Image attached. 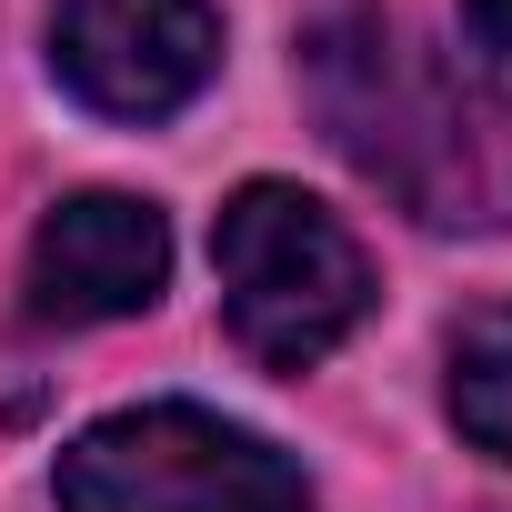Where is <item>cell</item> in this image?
Listing matches in <instances>:
<instances>
[{
  "label": "cell",
  "mask_w": 512,
  "mask_h": 512,
  "mask_svg": "<svg viewBox=\"0 0 512 512\" xmlns=\"http://www.w3.org/2000/svg\"><path fill=\"white\" fill-rule=\"evenodd\" d=\"M211 272H221V322L262 372H312L332 362L362 312H372V262L292 181H241L211 221Z\"/></svg>",
  "instance_id": "obj_2"
},
{
  "label": "cell",
  "mask_w": 512,
  "mask_h": 512,
  "mask_svg": "<svg viewBox=\"0 0 512 512\" xmlns=\"http://www.w3.org/2000/svg\"><path fill=\"white\" fill-rule=\"evenodd\" d=\"M312 101L362 181H382L432 231H512V91L412 51L382 21H332L312 41Z\"/></svg>",
  "instance_id": "obj_1"
},
{
  "label": "cell",
  "mask_w": 512,
  "mask_h": 512,
  "mask_svg": "<svg viewBox=\"0 0 512 512\" xmlns=\"http://www.w3.org/2000/svg\"><path fill=\"white\" fill-rule=\"evenodd\" d=\"M161 282H171V221L151 201H131V191L51 201L41 231H31V272H21L31 322H61V332L131 322V312L161 302Z\"/></svg>",
  "instance_id": "obj_5"
},
{
  "label": "cell",
  "mask_w": 512,
  "mask_h": 512,
  "mask_svg": "<svg viewBox=\"0 0 512 512\" xmlns=\"http://www.w3.org/2000/svg\"><path fill=\"white\" fill-rule=\"evenodd\" d=\"M51 71L101 121H171L221 71L211 0H51Z\"/></svg>",
  "instance_id": "obj_4"
},
{
  "label": "cell",
  "mask_w": 512,
  "mask_h": 512,
  "mask_svg": "<svg viewBox=\"0 0 512 512\" xmlns=\"http://www.w3.org/2000/svg\"><path fill=\"white\" fill-rule=\"evenodd\" d=\"M462 41H472L492 71H512V0H462Z\"/></svg>",
  "instance_id": "obj_7"
},
{
  "label": "cell",
  "mask_w": 512,
  "mask_h": 512,
  "mask_svg": "<svg viewBox=\"0 0 512 512\" xmlns=\"http://www.w3.org/2000/svg\"><path fill=\"white\" fill-rule=\"evenodd\" d=\"M61 512H312V472L201 402H131L61 442Z\"/></svg>",
  "instance_id": "obj_3"
},
{
  "label": "cell",
  "mask_w": 512,
  "mask_h": 512,
  "mask_svg": "<svg viewBox=\"0 0 512 512\" xmlns=\"http://www.w3.org/2000/svg\"><path fill=\"white\" fill-rule=\"evenodd\" d=\"M442 402H452V432H462L472 452L512 462V302H482L472 322H452Z\"/></svg>",
  "instance_id": "obj_6"
}]
</instances>
